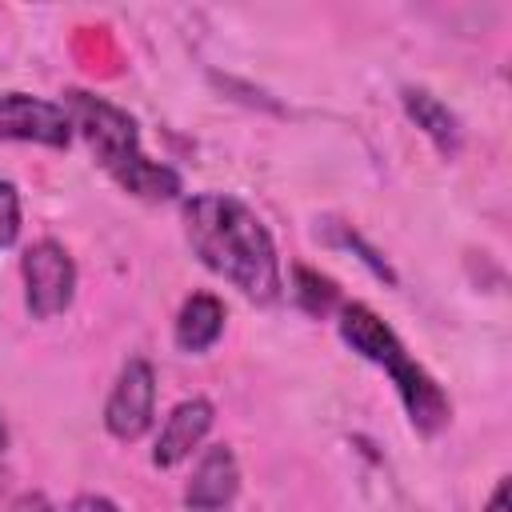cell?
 Returning a JSON list of instances; mask_svg holds the SVG:
<instances>
[{
  "label": "cell",
  "instance_id": "obj_1",
  "mask_svg": "<svg viewBox=\"0 0 512 512\" xmlns=\"http://www.w3.org/2000/svg\"><path fill=\"white\" fill-rule=\"evenodd\" d=\"M184 232L192 252L248 300L268 304L280 296L276 244L248 204L224 192H200L184 204Z\"/></svg>",
  "mask_w": 512,
  "mask_h": 512
},
{
  "label": "cell",
  "instance_id": "obj_2",
  "mask_svg": "<svg viewBox=\"0 0 512 512\" xmlns=\"http://www.w3.org/2000/svg\"><path fill=\"white\" fill-rule=\"evenodd\" d=\"M68 120L88 140L92 156L112 172V180L144 200H172L180 192V176L168 164H156L140 148L136 120L120 112L116 104L92 96V92H68Z\"/></svg>",
  "mask_w": 512,
  "mask_h": 512
},
{
  "label": "cell",
  "instance_id": "obj_3",
  "mask_svg": "<svg viewBox=\"0 0 512 512\" xmlns=\"http://www.w3.org/2000/svg\"><path fill=\"white\" fill-rule=\"evenodd\" d=\"M340 336L372 364L388 368L400 396H404V408L412 416L416 428L424 432H436L444 420H448V396L440 392V384L404 352V344L396 340V332L368 308V304H348L340 312Z\"/></svg>",
  "mask_w": 512,
  "mask_h": 512
},
{
  "label": "cell",
  "instance_id": "obj_4",
  "mask_svg": "<svg viewBox=\"0 0 512 512\" xmlns=\"http://www.w3.org/2000/svg\"><path fill=\"white\" fill-rule=\"evenodd\" d=\"M20 272H24V304H28V312L36 320H52L72 304V296H76V264L64 252V244L36 240L24 252Z\"/></svg>",
  "mask_w": 512,
  "mask_h": 512
},
{
  "label": "cell",
  "instance_id": "obj_5",
  "mask_svg": "<svg viewBox=\"0 0 512 512\" xmlns=\"http://www.w3.org/2000/svg\"><path fill=\"white\" fill-rule=\"evenodd\" d=\"M156 408V372L148 360H128L116 376V388L104 404V424L116 440H136L148 432Z\"/></svg>",
  "mask_w": 512,
  "mask_h": 512
},
{
  "label": "cell",
  "instance_id": "obj_6",
  "mask_svg": "<svg viewBox=\"0 0 512 512\" xmlns=\"http://www.w3.org/2000/svg\"><path fill=\"white\" fill-rule=\"evenodd\" d=\"M0 140H32V144L64 148L72 140V120L52 100L28 92H0Z\"/></svg>",
  "mask_w": 512,
  "mask_h": 512
},
{
  "label": "cell",
  "instance_id": "obj_7",
  "mask_svg": "<svg viewBox=\"0 0 512 512\" xmlns=\"http://www.w3.org/2000/svg\"><path fill=\"white\" fill-rule=\"evenodd\" d=\"M236 488H240V464H236L232 448L212 444V448H204V456L192 468V480L184 488V504L192 512H220L236 500Z\"/></svg>",
  "mask_w": 512,
  "mask_h": 512
},
{
  "label": "cell",
  "instance_id": "obj_8",
  "mask_svg": "<svg viewBox=\"0 0 512 512\" xmlns=\"http://www.w3.org/2000/svg\"><path fill=\"white\" fill-rule=\"evenodd\" d=\"M212 428V404L204 396H192V400H180L172 408V416L164 420L160 436H156V448H152V464L156 468H176L184 456H192V448L208 436Z\"/></svg>",
  "mask_w": 512,
  "mask_h": 512
},
{
  "label": "cell",
  "instance_id": "obj_9",
  "mask_svg": "<svg viewBox=\"0 0 512 512\" xmlns=\"http://www.w3.org/2000/svg\"><path fill=\"white\" fill-rule=\"evenodd\" d=\"M224 332V304L212 292H192L176 316V344L184 352H204Z\"/></svg>",
  "mask_w": 512,
  "mask_h": 512
},
{
  "label": "cell",
  "instance_id": "obj_10",
  "mask_svg": "<svg viewBox=\"0 0 512 512\" xmlns=\"http://www.w3.org/2000/svg\"><path fill=\"white\" fill-rule=\"evenodd\" d=\"M404 108H408V116L416 120V128H424V132L436 140V148H440L444 156H456V152H460L464 132H460V120L452 116L448 104H440V100H436L432 92H424V88H404Z\"/></svg>",
  "mask_w": 512,
  "mask_h": 512
},
{
  "label": "cell",
  "instance_id": "obj_11",
  "mask_svg": "<svg viewBox=\"0 0 512 512\" xmlns=\"http://www.w3.org/2000/svg\"><path fill=\"white\" fill-rule=\"evenodd\" d=\"M20 232V196H16V184L0 180V248H8Z\"/></svg>",
  "mask_w": 512,
  "mask_h": 512
},
{
  "label": "cell",
  "instance_id": "obj_12",
  "mask_svg": "<svg viewBox=\"0 0 512 512\" xmlns=\"http://www.w3.org/2000/svg\"><path fill=\"white\" fill-rule=\"evenodd\" d=\"M72 512H120V508L112 500H104V496H76Z\"/></svg>",
  "mask_w": 512,
  "mask_h": 512
},
{
  "label": "cell",
  "instance_id": "obj_13",
  "mask_svg": "<svg viewBox=\"0 0 512 512\" xmlns=\"http://www.w3.org/2000/svg\"><path fill=\"white\" fill-rule=\"evenodd\" d=\"M12 512H52V504H48L40 492H24V496H16Z\"/></svg>",
  "mask_w": 512,
  "mask_h": 512
},
{
  "label": "cell",
  "instance_id": "obj_14",
  "mask_svg": "<svg viewBox=\"0 0 512 512\" xmlns=\"http://www.w3.org/2000/svg\"><path fill=\"white\" fill-rule=\"evenodd\" d=\"M488 512H508V480L496 484V492H492V500H488Z\"/></svg>",
  "mask_w": 512,
  "mask_h": 512
},
{
  "label": "cell",
  "instance_id": "obj_15",
  "mask_svg": "<svg viewBox=\"0 0 512 512\" xmlns=\"http://www.w3.org/2000/svg\"><path fill=\"white\" fill-rule=\"evenodd\" d=\"M4 444H8V428H4V420H0V456H4Z\"/></svg>",
  "mask_w": 512,
  "mask_h": 512
}]
</instances>
